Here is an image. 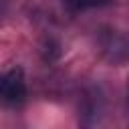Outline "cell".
<instances>
[{"label": "cell", "mask_w": 129, "mask_h": 129, "mask_svg": "<svg viewBox=\"0 0 129 129\" xmlns=\"http://www.w3.org/2000/svg\"><path fill=\"white\" fill-rule=\"evenodd\" d=\"M26 99V83L20 69H12L0 75V105L16 107Z\"/></svg>", "instance_id": "obj_1"}, {"label": "cell", "mask_w": 129, "mask_h": 129, "mask_svg": "<svg viewBox=\"0 0 129 129\" xmlns=\"http://www.w3.org/2000/svg\"><path fill=\"white\" fill-rule=\"evenodd\" d=\"M107 0H67V4H71L73 8L77 10H83V8H93V6H101L105 4Z\"/></svg>", "instance_id": "obj_2"}]
</instances>
